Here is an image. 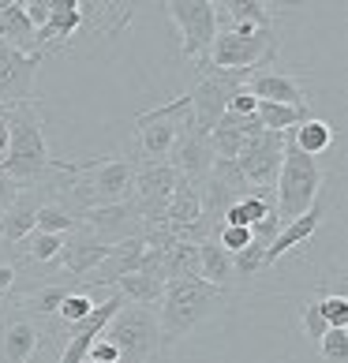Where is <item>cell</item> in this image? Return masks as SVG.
I'll list each match as a JSON object with an SVG mask.
<instances>
[{
    "label": "cell",
    "mask_w": 348,
    "mask_h": 363,
    "mask_svg": "<svg viewBox=\"0 0 348 363\" xmlns=\"http://www.w3.org/2000/svg\"><path fill=\"white\" fill-rule=\"evenodd\" d=\"M315 345H318V356L326 363H344L348 359V330H326Z\"/></svg>",
    "instance_id": "obj_30"
},
{
    "label": "cell",
    "mask_w": 348,
    "mask_h": 363,
    "mask_svg": "<svg viewBox=\"0 0 348 363\" xmlns=\"http://www.w3.org/2000/svg\"><path fill=\"white\" fill-rule=\"evenodd\" d=\"M124 296V303H135V307H154L157 311V303H162V292L165 285L162 281H150V277H142V274H128V277H120L116 281V289Z\"/></svg>",
    "instance_id": "obj_25"
},
{
    "label": "cell",
    "mask_w": 348,
    "mask_h": 363,
    "mask_svg": "<svg viewBox=\"0 0 348 363\" xmlns=\"http://www.w3.org/2000/svg\"><path fill=\"white\" fill-rule=\"evenodd\" d=\"M0 322H4V307H0Z\"/></svg>",
    "instance_id": "obj_35"
},
{
    "label": "cell",
    "mask_w": 348,
    "mask_h": 363,
    "mask_svg": "<svg viewBox=\"0 0 348 363\" xmlns=\"http://www.w3.org/2000/svg\"><path fill=\"white\" fill-rule=\"evenodd\" d=\"M139 165L131 154H105L86 161H68V195L79 210H101L131 199Z\"/></svg>",
    "instance_id": "obj_3"
},
{
    "label": "cell",
    "mask_w": 348,
    "mask_h": 363,
    "mask_svg": "<svg viewBox=\"0 0 348 363\" xmlns=\"http://www.w3.org/2000/svg\"><path fill=\"white\" fill-rule=\"evenodd\" d=\"M101 337L116 345L120 363H154L157 356H162V345H157V311L154 307L124 303L116 311V318L105 326Z\"/></svg>",
    "instance_id": "obj_7"
},
{
    "label": "cell",
    "mask_w": 348,
    "mask_h": 363,
    "mask_svg": "<svg viewBox=\"0 0 348 363\" xmlns=\"http://www.w3.org/2000/svg\"><path fill=\"white\" fill-rule=\"evenodd\" d=\"M86 359H94V363H120V352H116V345L113 341H105V337H98L90 345V352H86Z\"/></svg>",
    "instance_id": "obj_34"
},
{
    "label": "cell",
    "mask_w": 348,
    "mask_h": 363,
    "mask_svg": "<svg viewBox=\"0 0 348 363\" xmlns=\"http://www.w3.org/2000/svg\"><path fill=\"white\" fill-rule=\"evenodd\" d=\"M169 165H172V172H176L180 180L195 184V187H203V180L210 177V169H213L210 135H206V131H198V128L191 124V128H187L184 135L176 139V146H172Z\"/></svg>",
    "instance_id": "obj_15"
},
{
    "label": "cell",
    "mask_w": 348,
    "mask_h": 363,
    "mask_svg": "<svg viewBox=\"0 0 348 363\" xmlns=\"http://www.w3.org/2000/svg\"><path fill=\"white\" fill-rule=\"evenodd\" d=\"M247 72H225V68H206L198 72L195 86L187 90V101H191V116H195V128L198 131H210L218 128V120L225 116V105L236 90L247 86Z\"/></svg>",
    "instance_id": "obj_9"
},
{
    "label": "cell",
    "mask_w": 348,
    "mask_h": 363,
    "mask_svg": "<svg viewBox=\"0 0 348 363\" xmlns=\"http://www.w3.org/2000/svg\"><path fill=\"white\" fill-rule=\"evenodd\" d=\"M57 157L49 154L45 143V120H42V101H26L8 109V154L0 161V177L11 184H38L45 180Z\"/></svg>",
    "instance_id": "obj_1"
},
{
    "label": "cell",
    "mask_w": 348,
    "mask_h": 363,
    "mask_svg": "<svg viewBox=\"0 0 348 363\" xmlns=\"http://www.w3.org/2000/svg\"><path fill=\"white\" fill-rule=\"evenodd\" d=\"M318 315L330 330H348V296L344 292H322L318 296Z\"/></svg>",
    "instance_id": "obj_29"
},
{
    "label": "cell",
    "mask_w": 348,
    "mask_h": 363,
    "mask_svg": "<svg viewBox=\"0 0 348 363\" xmlns=\"http://www.w3.org/2000/svg\"><path fill=\"white\" fill-rule=\"evenodd\" d=\"M60 247H64V236H45V233H30L16 244L19 259L38 266V270H60Z\"/></svg>",
    "instance_id": "obj_23"
},
{
    "label": "cell",
    "mask_w": 348,
    "mask_h": 363,
    "mask_svg": "<svg viewBox=\"0 0 348 363\" xmlns=\"http://www.w3.org/2000/svg\"><path fill=\"white\" fill-rule=\"evenodd\" d=\"M281 157H285V135L281 131H259V135L244 139L236 154V169L247 180L251 195L274 199V184L281 172Z\"/></svg>",
    "instance_id": "obj_10"
},
{
    "label": "cell",
    "mask_w": 348,
    "mask_h": 363,
    "mask_svg": "<svg viewBox=\"0 0 348 363\" xmlns=\"http://www.w3.org/2000/svg\"><path fill=\"white\" fill-rule=\"evenodd\" d=\"M322 218H326V199L318 195V199H315V206L307 210L303 218L288 221V225H281V233L270 240V247H266V255H262V274H266V270H274L281 259H288V255H292V251H300L303 244H311L315 233L322 228Z\"/></svg>",
    "instance_id": "obj_14"
},
{
    "label": "cell",
    "mask_w": 348,
    "mask_h": 363,
    "mask_svg": "<svg viewBox=\"0 0 348 363\" xmlns=\"http://www.w3.org/2000/svg\"><path fill=\"white\" fill-rule=\"evenodd\" d=\"M94 307H98V300H94V292H86V289H72L68 296H64L60 300V311H57V322L60 326H79V322H83Z\"/></svg>",
    "instance_id": "obj_28"
},
{
    "label": "cell",
    "mask_w": 348,
    "mask_h": 363,
    "mask_svg": "<svg viewBox=\"0 0 348 363\" xmlns=\"http://www.w3.org/2000/svg\"><path fill=\"white\" fill-rule=\"evenodd\" d=\"M198 281H206V285L229 292L236 289V274H232V255L218 247V240H206V244H198Z\"/></svg>",
    "instance_id": "obj_22"
},
{
    "label": "cell",
    "mask_w": 348,
    "mask_h": 363,
    "mask_svg": "<svg viewBox=\"0 0 348 363\" xmlns=\"http://www.w3.org/2000/svg\"><path fill=\"white\" fill-rule=\"evenodd\" d=\"M266 213H274V199H266V195H247V199H240L236 206H229V213H225L221 225L251 228V225H259Z\"/></svg>",
    "instance_id": "obj_27"
},
{
    "label": "cell",
    "mask_w": 348,
    "mask_h": 363,
    "mask_svg": "<svg viewBox=\"0 0 348 363\" xmlns=\"http://www.w3.org/2000/svg\"><path fill=\"white\" fill-rule=\"evenodd\" d=\"M218 247H225L229 255H236V251H244L247 244H251V228H236V225H221L218 228Z\"/></svg>",
    "instance_id": "obj_31"
},
{
    "label": "cell",
    "mask_w": 348,
    "mask_h": 363,
    "mask_svg": "<svg viewBox=\"0 0 348 363\" xmlns=\"http://www.w3.org/2000/svg\"><path fill=\"white\" fill-rule=\"evenodd\" d=\"M281 49V30H218L210 45V68H225V72H266L274 64Z\"/></svg>",
    "instance_id": "obj_6"
},
{
    "label": "cell",
    "mask_w": 348,
    "mask_h": 363,
    "mask_svg": "<svg viewBox=\"0 0 348 363\" xmlns=\"http://www.w3.org/2000/svg\"><path fill=\"white\" fill-rule=\"evenodd\" d=\"M42 341V322L26 318L19 311H4L0 322V363H26Z\"/></svg>",
    "instance_id": "obj_17"
},
{
    "label": "cell",
    "mask_w": 348,
    "mask_h": 363,
    "mask_svg": "<svg viewBox=\"0 0 348 363\" xmlns=\"http://www.w3.org/2000/svg\"><path fill=\"white\" fill-rule=\"evenodd\" d=\"M165 16L180 30V52L195 64V75L210 68V45L218 38V16L210 0H165Z\"/></svg>",
    "instance_id": "obj_8"
},
{
    "label": "cell",
    "mask_w": 348,
    "mask_h": 363,
    "mask_svg": "<svg viewBox=\"0 0 348 363\" xmlns=\"http://www.w3.org/2000/svg\"><path fill=\"white\" fill-rule=\"evenodd\" d=\"M195 277H198V247L172 244L165 251V285L169 281H195Z\"/></svg>",
    "instance_id": "obj_26"
},
{
    "label": "cell",
    "mask_w": 348,
    "mask_h": 363,
    "mask_svg": "<svg viewBox=\"0 0 348 363\" xmlns=\"http://www.w3.org/2000/svg\"><path fill=\"white\" fill-rule=\"evenodd\" d=\"M79 0H52V11H49V23L38 30V52H60L72 45V38L79 34Z\"/></svg>",
    "instance_id": "obj_20"
},
{
    "label": "cell",
    "mask_w": 348,
    "mask_h": 363,
    "mask_svg": "<svg viewBox=\"0 0 348 363\" xmlns=\"http://www.w3.org/2000/svg\"><path fill=\"white\" fill-rule=\"evenodd\" d=\"M83 225L101 240L105 247L124 244V240H142V228H146L131 199H128V203H116V206L86 210V213H83Z\"/></svg>",
    "instance_id": "obj_13"
},
{
    "label": "cell",
    "mask_w": 348,
    "mask_h": 363,
    "mask_svg": "<svg viewBox=\"0 0 348 363\" xmlns=\"http://www.w3.org/2000/svg\"><path fill=\"white\" fill-rule=\"evenodd\" d=\"M288 139H292V146H296L300 154L318 157V154H326L330 146H333V139H337V128H333L330 120L311 116V120H303L296 131H288Z\"/></svg>",
    "instance_id": "obj_24"
},
{
    "label": "cell",
    "mask_w": 348,
    "mask_h": 363,
    "mask_svg": "<svg viewBox=\"0 0 348 363\" xmlns=\"http://www.w3.org/2000/svg\"><path fill=\"white\" fill-rule=\"evenodd\" d=\"M229 303V292L206 285V281H169L162 292V303H157V345H162V356L172 345H180L184 337L210 322L221 307Z\"/></svg>",
    "instance_id": "obj_2"
},
{
    "label": "cell",
    "mask_w": 348,
    "mask_h": 363,
    "mask_svg": "<svg viewBox=\"0 0 348 363\" xmlns=\"http://www.w3.org/2000/svg\"><path fill=\"white\" fill-rule=\"evenodd\" d=\"M131 16H135V4H116V0H98L94 4V0H79V19H83L79 34L109 42V38H116L131 23Z\"/></svg>",
    "instance_id": "obj_18"
},
{
    "label": "cell",
    "mask_w": 348,
    "mask_h": 363,
    "mask_svg": "<svg viewBox=\"0 0 348 363\" xmlns=\"http://www.w3.org/2000/svg\"><path fill=\"white\" fill-rule=\"evenodd\" d=\"M247 90L255 94V101H274V105H307L300 79H296V75H288V72H274V68L255 72V75L247 79Z\"/></svg>",
    "instance_id": "obj_21"
},
{
    "label": "cell",
    "mask_w": 348,
    "mask_h": 363,
    "mask_svg": "<svg viewBox=\"0 0 348 363\" xmlns=\"http://www.w3.org/2000/svg\"><path fill=\"white\" fill-rule=\"evenodd\" d=\"M176 172L172 165H139L135 187H131V203H135L142 225H162L165 210L172 203V191H176Z\"/></svg>",
    "instance_id": "obj_12"
},
{
    "label": "cell",
    "mask_w": 348,
    "mask_h": 363,
    "mask_svg": "<svg viewBox=\"0 0 348 363\" xmlns=\"http://www.w3.org/2000/svg\"><path fill=\"white\" fill-rule=\"evenodd\" d=\"M213 16H218V30H270L277 26L274 4H262V0H225V4H213Z\"/></svg>",
    "instance_id": "obj_19"
},
{
    "label": "cell",
    "mask_w": 348,
    "mask_h": 363,
    "mask_svg": "<svg viewBox=\"0 0 348 363\" xmlns=\"http://www.w3.org/2000/svg\"><path fill=\"white\" fill-rule=\"evenodd\" d=\"M105 255H109V247H105L86 225H79V228H72V233L64 236V247H60V274L72 277L75 285H79V281H83V277L94 270V266L105 259Z\"/></svg>",
    "instance_id": "obj_16"
},
{
    "label": "cell",
    "mask_w": 348,
    "mask_h": 363,
    "mask_svg": "<svg viewBox=\"0 0 348 363\" xmlns=\"http://www.w3.org/2000/svg\"><path fill=\"white\" fill-rule=\"evenodd\" d=\"M255 109H259V101H255V94H251L247 86L236 90L229 98V105H225V113H232V116H255Z\"/></svg>",
    "instance_id": "obj_33"
},
{
    "label": "cell",
    "mask_w": 348,
    "mask_h": 363,
    "mask_svg": "<svg viewBox=\"0 0 348 363\" xmlns=\"http://www.w3.org/2000/svg\"><path fill=\"white\" fill-rule=\"evenodd\" d=\"M300 322H303V333H307L311 341H318V337L330 330L326 322H322V315H318V300H303V303H300Z\"/></svg>",
    "instance_id": "obj_32"
},
{
    "label": "cell",
    "mask_w": 348,
    "mask_h": 363,
    "mask_svg": "<svg viewBox=\"0 0 348 363\" xmlns=\"http://www.w3.org/2000/svg\"><path fill=\"white\" fill-rule=\"evenodd\" d=\"M191 124H195V116H191L187 94L139 113L135 116V154H131L135 165H169L172 146H176V139Z\"/></svg>",
    "instance_id": "obj_4"
},
{
    "label": "cell",
    "mask_w": 348,
    "mask_h": 363,
    "mask_svg": "<svg viewBox=\"0 0 348 363\" xmlns=\"http://www.w3.org/2000/svg\"><path fill=\"white\" fill-rule=\"evenodd\" d=\"M322 195V169L315 157L300 154L292 146L288 131H285V157H281V172L274 184V218L277 225H288L303 218L315 206V199Z\"/></svg>",
    "instance_id": "obj_5"
},
{
    "label": "cell",
    "mask_w": 348,
    "mask_h": 363,
    "mask_svg": "<svg viewBox=\"0 0 348 363\" xmlns=\"http://www.w3.org/2000/svg\"><path fill=\"white\" fill-rule=\"evenodd\" d=\"M38 68H42V52H19L11 45H0V105H26L38 101Z\"/></svg>",
    "instance_id": "obj_11"
}]
</instances>
